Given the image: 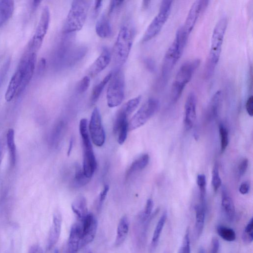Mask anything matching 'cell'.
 <instances>
[{"mask_svg":"<svg viewBox=\"0 0 253 253\" xmlns=\"http://www.w3.org/2000/svg\"><path fill=\"white\" fill-rule=\"evenodd\" d=\"M189 36L183 26L178 29L175 39L167 50L162 62L161 84L164 86L171 72L181 58Z\"/></svg>","mask_w":253,"mask_h":253,"instance_id":"6da1fadb","label":"cell"},{"mask_svg":"<svg viewBox=\"0 0 253 253\" xmlns=\"http://www.w3.org/2000/svg\"><path fill=\"white\" fill-rule=\"evenodd\" d=\"M228 24V19L223 17L219 21L214 29L210 52L204 70V76L207 80L212 77L219 62Z\"/></svg>","mask_w":253,"mask_h":253,"instance_id":"7a4b0ae2","label":"cell"},{"mask_svg":"<svg viewBox=\"0 0 253 253\" xmlns=\"http://www.w3.org/2000/svg\"><path fill=\"white\" fill-rule=\"evenodd\" d=\"M91 2L78 0L72 2L63 28V32L69 34L80 30L86 22Z\"/></svg>","mask_w":253,"mask_h":253,"instance_id":"3957f363","label":"cell"},{"mask_svg":"<svg viewBox=\"0 0 253 253\" xmlns=\"http://www.w3.org/2000/svg\"><path fill=\"white\" fill-rule=\"evenodd\" d=\"M199 59L188 61L180 67L173 83L171 97L172 102L175 103L181 97L187 84L200 65Z\"/></svg>","mask_w":253,"mask_h":253,"instance_id":"277c9868","label":"cell"},{"mask_svg":"<svg viewBox=\"0 0 253 253\" xmlns=\"http://www.w3.org/2000/svg\"><path fill=\"white\" fill-rule=\"evenodd\" d=\"M133 41L132 31L126 25L122 26L113 48V59L117 70L126 62L131 52Z\"/></svg>","mask_w":253,"mask_h":253,"instance_id":"5b68a950","label":"cell"},{"mask_svg":"<svg viewBox=\"0 0 253 253\" xmlns=\"http://www.w3.org/2000/svg\"><path fill=\"white\" fill-rule=\"evenodd\" d=\"M172 1L164 0L161 2L158 15L148 25L142 38V42H147L156 37L161 31L171 14Z\"/></svg>","mask_w":253,"mask_h":253,"instance_id":"8992f818","label":"cell"},{"mask_svg":"<svg viewBox=\"0 0 253 253\" xmlns=\"http://www.w3.org/2000/svg\"><path fill=\"white\" fill-rule=\"evenodd\" d=\"M125 94V77L120 69L116 71L110 80L107 92L108 106L114 108L123 102Z\"/></svg>","mask_w":253,"mask_h":253,"instance_id":"52a82bcc","label":"cell"},{"mask_svg":"<svg viewBox=\"0 0 253 253\" xmlns=\"http://www.w3.org/2000/svg\"><path fill=\"white\" fill-rule=\"evenodd\" d=\"M160 108L158 99L149 98L128 122L129 131L135 130L144 125L158 112Z\"/></svg>","mask_w":253,"mask_h":253,"instance_id":"ba28073f","label":"cell"},{"mask_svg":"<svg viewBox=\"0 0 253 253\" xmlns=\"http://www.w3.org/2000/svg\"><path fill=\"white\" fill-rule=\"evenodd\" d=\"M50 11L48 6H45L42 11L36 31L28 44L27 49L37 53L40 49L47 33L50 22Z\"/></svg>","mask_w":253,"mask_h":253,"instance_id":"9c48e42d","label":"cell"},{"mask_svg":"<svg viewBox=\"0 0 253 253\" xmlns=\"http://www.w3.org/2000/svg\"><path fill=\"white\" fill-rule=\"evenodd\" d=\"M89 128L93 143L97 146H102L105 142L106 134L103 126L102 118L99 110L96 108L92 113Z\"/></svg>","mask_w":253,"mask_h":253,"instance_id":"30bf717a","label":"cell"},{"mask_svg":"<svg viewBox=\"0 0 253 253\" xmlns=\"http://www.w3.org/2000/svg\"><path fill=\"white\" fill-rule=\"evenodd\" d=\"M209 2V1L206 0H197L190 7L184 24L183 26L188 36L193 30L200 15L207 9Z\"/></svg>","mask_w":253,"mask_h":253,"instance_id":"8fae6325","label":"cell"},{"mask_svg":"<svg viewBox=\"0 0 253 253\" xmlns=\"http://www.w3.org/2000/svg\"><path fill=\"white\" fill-rule=\"evenodd\" d=\"M81 222L82 233L80 243V249L90 243L94 239L97 229V221L95 216L89 213Z\"/></svg>","mask_w":253,"mask_h":253,"instance_id":"7c38bea8","label":"cell"},{"mask_svg":"<svg viewBox=\"0 0 253 253\" xmlns=\"http://www.w3.org/2000/svg\"><path fill=\"white\" fill-rule=\"evenodd\" d=\"M197 97L196 94L190 92L185 101L184 109V123L186 130L192 129L196 119Z\"/></svg>","mask_w":253,"mask_h":253,"instance_id":"4fadbf2b","label":"cell"},{"mask_svg":"<svg viewBox=\"0 0 253 253\" xmlns=\"http://www.w3.org/2000/svg\"><path fill=\"white\" fill-rule=\"evenodd\" d=\"M82 233V224L80 221L72 226L63 253H77L80 249Z\"/></svg>","mask_w":253,"mask_h":253,"instance_id":"5bb4252c","label":"cell"},{"mask_svg":"<svg viewBox=\"0 0 253 253\" xmlns=\"http://www.w3.org/2000/svg\"><path fill=\"white\" fill-rule=\"evenodd\" d=\"M83 170L86 177L91 179L96 168V161L92 143L83 145Z\"/></svg>","mask_w":253,"mask_h":253,"instance_id":"9a60e30c","label":"cell"},{"mask_svg":"<svg viewBox=\"0 0 253 253\" xmlns=\"http://www.w3.org/2000/svg\"><path fill=\"white\" fill-rule=\"evenodd\" d=\"M62 219L61 213L57 211L53 216V224L47 239L46 249L51 250L58 242L62 230Z\"/></svg>","mask_w":253,"mask_h":253,"instance_id":"2e32d148","label":"cell"},{"mask_svg":"<svg viewBox=\"0 0 253 253\" xmlns=\"http://www.w3.org/2000/svg\"><path fill=\"white\" fill-rule=\"evenodd\" d=\"M111 60V53L108 49H105L89 68L88 71L89 77H94L105 70L110 64Z\"/></svg>","mask_w":253,"mask_h":253,"instance_id":"e0dca14e","label":"cell"},{"mask_svg":"<svg viewBox=\"0 0 253 253\" xmlns=\"http://www.w3.org/2000/svg\"><path fill=\"white\" fill-rule=\"evenodd\" d=\"M128 117L122 112L117 114L114 126V132L118 136L119 144H122L127 139L128 129Z\"/></svg>","mask_w":253,"mask_h":253,"instance_id":"ac0fdd59","label":"cell"},{"mask_svg":"<svg viewBox=\"0 0 253 253\" xmlns=\"http://www.w3.org/2000/svg\"><path fill=\"white\" fill-rule=\"evenodd\" d=\"M195 232L197 238L203 232L206 221V205L199 204L195 207Z\"/></svg>","mask_w":253,"mask_h":253,"instance_id":"d6986e66","label":"cell"},{"mask_svg":"<svg viewBox=\"0 0 253 253\" xmlns=\"http://www.w3.org/2000/svg\"><path fill=\"white\" fill-rule=\"evenodd\" d=\"M222 92L218 91L212 97L207 109V116L209 120H212L217 117L222 105Z\"/></svg>","mask_w":253,"mask_h":253,"instance_id":"ffe728a7","label":"cell"},{"mask_svg":"<svg viewBox=\"0 0 253 253\" xmlns=\"http://www.w3.org/2000/svg\"><path fill=\"white\" fill-rule=\"evenodd\" d=\"M109 17L108 15H103L96 23L95 31L100 38H108L112 35L113 31Z\"/></svg>","mask_w":253,"mask_h":253,"instance_id":"44dd1931","label":"cell"},{"mask_svg":"<svg viewBox=\"0 0 253 253\" xmlns=\"http://www.w3.org/2000/svg\"><path fill=\"white\" fill-rule=\"evenodd\" d=\"M222 206L227 219L233 221L235 215L233 201L225 188L222 190Z\"/></svg>","mask_w":253,"mask_h":253,"instance_id":"7402d4cb","label":"cell"},{"mask_svg":"<svg viewBox=\"0 0 253 253\" xmlns=\"http://www.w3.org/2000/svg\"><path fill=\"white\" fill-rule=\"evenodd\" d=\"M15 11L13 1H0V27L3 26L12 17Z\"/></svg>","mask_w":253,"mask_h":253,"instance_id":"603a6c76","label":"cell"},{"mask_svg":"<svg viewBox=\"0 0 253 253\" xmlns=\"http://www.w3.org/2000/svg\"><path fill=\"white\" fill-rule=\"evenodd\" d=\"M71 208L79 221L83 220L89 213L87 200L83 196H79L75 199Z\"/></svg>","mask_w":253,"mask_h":253,"instance_id":"cb8c5ba5","label":"cell"},{"mask_svg":"<svg viewBox=\"0 0 253 253\" xmlns=\"http://www.w3.org/2000/svg\"><path fill=\"white\" fill-rule=\"evenodd\" d=\"M129 230V223L127 217L123 216L120 220L117 231V236L115 241V245L119 246L125 241Z\"/></svg>","mask_w":253,"mask_h":253,"instance_id":"d4e9b609","label":"cell"},{"mask_svg":"<svg viewBox=\"0 0 253 253\" xmlns=\"http://www.w3.org/2000/svg\"><path fill=\"white\" fill-rule=\"evenodd\" d=\"M167 218V213L166 211H165L161 215L155 229L150 245V251L151 252H153L158 246L160 237L166 223Z\"/></svg>","mask_w":253,"mask_h":253,"instance_id":"484cf974","label":"cell"},{"mask_svg":"<svg viewBox=\"0 0 253 253\" xmlns=\"http://www.w3.org/2000/svg\"><path fill=\"white\" fill-rule=\"evenodd\" d=\"M149 161V157L147 154L141 156L134 161L127 171L126 179H128L132 174L136 172L141 171L144 169L147 166Z\"/></svg>","mask_w":253,"mask_h":253,"instance_id":"4316f807","label":"cell"},{"mask_svg":"<svg viewBox=\"0 0 253 253\" xmlns=\"http://www.w3.org/2000/svg\"><path fill=\"white\" fill-rule=\"evenodd\" d=\"M113 75V73L109 74L102 81H101L93 88L90 99L91 104L92 105L96 103L101 94H102L105 87L109 83V82L110 81Z\"/></svg>","mask_w":253,"mask_h":253,"instance_id":"83f0119b","label":"cell"},{"mask_svg":"<svg viewBox=\"0 0 253 253\" xmlns=\"http://www.w3.org/2000/svg\"><path fill=\"white\" fill-rule=\"evenodd\" d=\"M7 144L9 149L10 163L12 167H14L16 163L17 153L15 140V131L13 129L8 130L7 134Z\"/></svg>","mask_w":253,"mask_h":253,"instance_id":"f1b7e54d","label":"cell"},{"mask_svg":"<svg viewBox=\"0 0 253 253\" xmlns=\"http://www.w3.org/2000/svg\"><path fill=\"white\" fill-rule=\"evenodd\" d=\"M91 179L86 177L82 169L79 165L75 168V173L72 181V184L75 187H80L88 184Z\"/></svg>","mask_w":253,"mask_h":253,"instance_id":"f546056e","label":"cell"},{"mask_svg":"<svg viewBox=\"0 0 253 253\" xmlns=\"http://www.w3.org/2000/svg\"><path fill=\"white\" fill-rule=\"evenodd\" d=\"M197 184L200 191V204H206V196L207 192V178L204 174H199L197 177Z\"/></svg>","mask_w":253,"mask_h":253,"instance_id":"4dcf8cb0","label":"cell"},{"mask_svg":"<svg viewBox=\"0 0 253 253\" xmlns=\"http://www.w3.org/2000/svg\"><path fill=\"white\" fill-rule=\"evenodd\" d=\"M217 230L219 235L225 241L232 242L236 239L235 232L231 228L220 226L217 227Z\"/></svg>","mask_w":253,"mask_h":253,"instance_id":"1f68e13d","label":"cell"},{"mask_svg":"<svg viewBox=\"0 0 253 253\" xmlns=\"http://www.w3.org/2000/svg\"><path fill=\"white\" fill-rule=\"evenodd\" d=\"M141 99V96L132 98L124 106L121 111L128 117L130 116L138 107Z\"/></svg>","mask_w":253,"mask_h":253,"instance_id":"d6a6232c","label":"cell"},{"mask_svg":"<svg viewBox=\"0 0 253 253\" xmlns=\"http://www.w3.org/2000/svg\"><path fill=\"white\" fill-rule=\"evenodd\" d=\"M219 133L221 140V153H223L227 149L229 143V132L226 127L223 123H221L219 125Z\"/></svg>","mask_w":253,"mask_h":253,"instance_id":"836d02e7","label":"cell"},{"mask_svg":"<svg viewBox=\"0 0 253 253\" xmlns=\"http://www.w3.org/2000/svg\"><path fill=\"white\" fill-rule=\"evenodd\" d=\"M154 207V204L153 200L151 199H148L144 210L140 216V219L141 222L145 223L148 221V220L151 217Z\"/></svg>","mask_w":253,"mask_h":253,"instance_id":"e575fe53","label":"cell"},{"mask_svg":"<svg viewBox=\"0 0 253 253\" xmlns=\"http://www.w3.org/2000/svg\"><path fill=\"white\" fill-rule=\"evenodd\" d=\"M212 185L215 192L218 191L222 185V180L219 174V167L216 164H215L212 170Z\"/></svg>","mask_w":253,"mask_h":253,"instance_id":"d590c367","label":"cell"},{"mask_svg":"<svg viewBox=\"0 0 253 253\" xmlns=\"http://www.w3.org/2000/svg\"><path fill=\"white\" fill-rule=\"evenodd\" d=\"M243 241L248 243H251L253 240V219L252 218L246 228L243 234Z\"/></svg>","mask_w":253,"mask_h":253,"instance_id":"8d00e7d4","label":"cell"},{"mask_svg":"<svg viewBox=\"0 0 253 253\" xmlns=\"http://www.w3.org/2000/svg\"><path fill=\"white\" fill-rule=\"evenodd\" d=\"M91 79L89 76L84 77L78 83L77 91L79 93L85 92L90 86Z\"/></svg>","mask_w":253,"mask_h":253,"instance_id":"74e56055","label":"cell"},{"mask_svg":"<svg viewBox=\"0 0 253 253\" xmlns=\"http://www.w3.org/2000/svg\"><path fill=\"white\" fill-rule=\"evenodd\" d=\"M190 242L188 230L186 231L179 253H190Z\"/></svg>","mask_w":253,"mask_h":253,"instance_id":"f35d334b","label":"cell"},{"mask_svg":"<svg viewBox=\"0 0 253 253\" xmlns=\"http://www.w3.org/2000/svg\"><path fill=\"white\" fill-rule=\"evenodd\" d=\"M110 189V187L108 185L105 186L103 190L100 192L98 201V208L99 210L102 208L104 202L107 196L108 193Z\"/></svg>","mask_w":253,"mask_h":253,"instance_id":"ab89813d","label":"cell"},{"mask_svg":"<svg viewBox=\"0 0 253 253\" xmlns=\"http://www.w3.org/2000/svg\"><path fill=\"white\" fill-rule=\"evenodd\" d=\"M10 63V60H8L5 65H4L1 70H0V87H1V85L4 80V77L6 76L9 70Z\"/></svg>","mask_w":253,"mask_h":253,"instance_id":"60d3db41","label":"cell"},{"mask_svg":"<svg viewBox=\"0 0 253 253\" xmlns=\"http://www.w3.org/2000/svg\"><path fill=\"white\" fill-rule=\"evenodd\" d=\"M246 110L249 116H253V97L250 95L247 99L246 103Z\"/></svg>","mask_w":253,"mask_h":253,"instance_id":"b9f144b4","label":"cell"},{"mask_svg":"<svg viewBox=\"0 0 253 253\" xmlns=\"http://www.w3.org/2000/svg\"><path fill=\"white\" fill-rule=\"evenodd\" d=\"M248 160L246 159L243 160L240 163L238 166V172L240 177L245 174L248 167Z\"/></svg>","mask_w":253,"mask_h":253,"instance_id":"7bdbcfd3","label":"cell"},{"mask_svg":"<svg viewBox=\"0 0 253 253\" xmlns=\"http://www.w3.org/2000/svg\"><path fill=\"white\" fill-rule=\"evenodd\" d=\"M103 5V1H95L94 3L93 11L92 13V17L94 19L97 18L99 14L100 11Z\"/></svg>","mask_w":253,"mask_h":253,"instance_id":"ee69618b","label":"cell"},{"mask_svg":"<svg viewBox=\"0 0 253 253\" xmlns=\"http://www.w3.org/2000/svg\"><path fill=\"white\" fill-rule=\"evenodd\" d=\"M220 242L219 240L216 238L214 237L211 242V249L210 253H218L219 249H220Z\"/></svg>","mask_w":253,"mask_h":253,"instance_id":"f6af8a7d","label":"cell"},{"mask_svg":"<svg viewBox=\"0 0 253 253\" xmlns=\"http://www.w3.org/2000/svg\"><path fill=\"white\" fill-rule=\"evenodd\" d=\"M250 189V186L248 183L244 182L241 184L239 188L240 193L243 195L248 193Z\"/></svg>","mask_w":253,"mask_h":253,"instance_id":"bcb514c9","label":"cell"},{"mask_svg":"<svg viewBox=\"0 0 253 253\" xmlns=\"http://www.w3.org/2000/svg\"><path fill=\"white\" fill-rule=\"evenodd\" d=\"M146 67L151 72L154 71L155 69V64L154 62L151 59H146L145 62Z\"/></svg>","mask_w":253,"mask_h":253,"instance_id":"7dc6e473","label":"cell"},{"mask_svg":"<svg viewBox=\"0 0 253 253\" xmlns=\"http://www.w3.org/2000/svg\"><path fill=\"white\" fill-rule=\"evenodd\" d=\"M28 253H43L42 248L38 245H33L29 249Z\"/></svg>","mask_w":253,"mask_h":253,"instance_id":"c3c4849f","label":"cell"},{"mask_svg":"<svg viewBox=\"0 0 253 253\" xmlns=\"http://www.w3.org/2000/svg\"><path fill=\"white\" fill-rule=\"evenodd\" d=\"M46 60L43 58L41 60L39 65V71L43 72L46 68Z\"/></svg>","mask_w":253,"mask_h":253,"instance_id":"681fc988","label":"cell"},{"mask_svg":"<svg viewBox=\"0 0 253 253\" xmlns=\"http://www.w3.org/2000/svg\"><path fill=\"white\" fill-rule=\"evenodd\" d=\"M4 148V143L3 140L1 138H0V164H1L3 158Z\"/></svg>","mask_w":253,"mask_h":253,"instance_id":"f907efd6","label":"cell"},{"mask_svg":"<svg viewBox=\"0 0 253 253\" xmlns=\"http://www.w3.org/2000/svg\"><path fill=\"white\" fill-rule=\"evenodd\" d=\"M73 138H71L70 140V142H69V149H68V156L69 157L70 156L71 153V152H72V148H73Z\"/></svg>","mask_w":253,"mask_h":253,"instance_id":"816d5d0a","label":"cell"},{"mask_svg":"<svg viewBox=\"0 0 253 253\" xmlns=\"http://www.w3.org/2000/svg\"><path fill=\"white\" fill-rule=\"evenodd\" d=\"M41 1H34L32 2V9L33 10H35L41 3Z\"/></svg>","mask_w":253,"mask_h":253,"instance_id":"f5cc1de1","label":"cell"},{"mask_svg":"<svg viewBox=\"0 0 253 253\" xmlns=\"http://www.w3.org/2000/svg\"><path fill=\"white\" fill-rule=\"evenodd\" d=\"M151 3V1H144L142 2V8L144 9H147Z\"/></svg>","mask_w":253,"mask_h":253,"instance_id":"db71d44e","label":"cell"},{"mask_svg":"<svg viewBox=\"0 0 253 253\" xmlns=\"http://www.w3.org/2000/svg\"><path fill=\"white\" fill-rule=\"evenodd\" d=\"M198 253H206L205 250L203 248H200Z\"/></svg>","mask_w":253,"mask_h":253,"instance_id":"11a10c76","label":"cell"},{"mask_svg":"<svg viewBox=\"0 0 253 253\" xmlns=\"http://www.w3.org/2000/svg\"><path fill=\"white\" fill-rule=\"evenodd\" d=\"M84 253H93L91 251H87L86 252H85Z\"/></svg>","mask_w":253,"mask_h":253,"instance_id":"9f6ffc18","label":"cell"},{"mask_svg":"<svg viewBox=\"0 0 253 253\" xmlns=\"http://www.w3.org/2000/svg\"><path fill=\"white\" fill-rule=\"evenodd\" d=\"M54 253H60L59 250H58V249L55 250Z\"/></svg>","mask_w":253,"mask_h":253,"instance_id":"6f0895ef","label":"cell"}]
</instances>
